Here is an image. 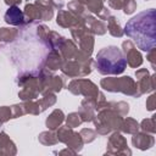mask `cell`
Listing matches in <instances>:
<instances>
[{
    "mask_svg": "<svg viewBox=\"0 0 156 156\" xmlns=\"http://www.w3.org/2000/svg\"><path fill=\"white\" fill-rule=\"evenodd\" d=\"M96 67L102 74H116L123 72L126 68V60L118 48L108 46L98 54Z\"/></svg>",
    "mask_w": 156,
    "mask_h": 156,
    "instance_id": "obj_2",
    "label": "cell"
},
{
    "mask_svg": "<svg viewBox=\"0 0 156 156\" xmlns=\"http://www.w3.org/2000/svg\"><path fill=\"white\" fill-rule=\"evenodd\" d=\"M5 18H6V21L10 23H20L21 21H22V13H21V11L17 9V7H11L9 11H7V13H6V16H5Z\"/></svg>",
    "mask_w": 156,
    "mask_h": 156,
    "instance_id": "obj_3",
    "label": "cell"
},
{
    "mask_svg": "<svg viewBox=\"0 0 156 156\" xmlns=\"http://www.w3.org/2000/svg\"><path fill=\"white\" fill-rule=\"evenodd\" d=\"M126 33L134 39L141 50H151L155 46V10L139 13L126 26Z\"/></svg>",
    "mask_w": 156,
    "mask_h": 156,
    "instance_id": "obj_1",
    "label": "cell"
}]
</instances>
